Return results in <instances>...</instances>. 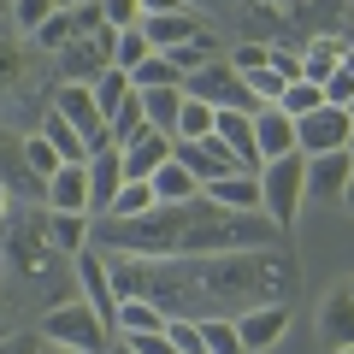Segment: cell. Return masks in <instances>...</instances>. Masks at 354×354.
<instances>
[{"mask_svg":"<svg viewBox=\"0 0 354 354\" xmlns=\"http://www.w3.org/2000/svg\"><path fill=\"white\" fill-rule=\"evenodd\" d=\"M189 290L201 295L207 319H236L242 307L290 301L301 290V272L283 248H254V254H213V260H177Z\"/></svg>","mask_w":354,"mask_h":354,"instance_id":"obj_1","label":"cell"},{"mask_svg":"<svg viewBox=\"0 0 354 354\" xmlns=\"http://www.w3.org/2000/svg\"><path fill=\"white\" fill-rule=\"evenodd\" d=\"M307 207V160L301 153H283V160L260 165V213L278 230H290Z\"/></svg>","mask_w":354,"mask_h":354,"instance_id":"obj_2","label":"cell"},{"mask_svg":"<svg viewBox=\"0 0 354 354\" xmlns=\"http://www.w3.org/2000/svg\"><path fill=\"white\" fill-rule=\"evenodd\" d=\"M41 342H59V348H77V354H106V342H113V325H106L95 307L83 301V295H71V301H59L48 313V325H41Z\"/></svg>","mask_w":354,"mask_h":354,"instance_id":"obj_3","label":"cell"},{"mask_svg":"<svg viewBox=\"0 0 354 354\" xmlns=\"http://www.w3.org/2000/svg\"><path fill=\"white\" fill-rule=\"evenodd\" d=\"M183 95L189 101H207V106H236V113H260L254 106V95H248V83H242V71L218 53V59H207L201 71H189L183 77Z\"/></svg>","mask_w":354,"mask_h":354,"instance_id":"obj_4","label":"cell"},{"mask_svg":"<svg viewBox=\"0 0 354 354\" xmlns=\"http://www.w3.org/2000/svg\"><path fill=\"white\" fill-rule=\"evenodd\" d=\"M53 113L65 118V124L77 130V136H83V148H88V160H95V153H106L113 148V130H106V118H101V106H95V95H88L83 83H59L53 88Z\"/></svg>","mask_w":354,"mask_h":354,"instance_id":"obj_5","label":"cell"},{"mask_svg":"<svg viewBox=\"0 0 354 354\" xmlns=\"http://www.w3.org/2000/svg\"><path fill=\"white\" fill-rule=\"evenodd\" d=\"M113 41H118V30H95V36H77L71 41V48H59V53H53V59H59V65H53V71H59V83H95V77H101V71H113Z\"/></svg>","mask_w":354,"mask_h":354,"instance_id":"obj_6","label":"cell"},{"mask_svg":"<svg viewBox=\"0 0 354 354\" xmlns=\"http://www.w3.org/2000/svg\"><path fill=\"white\" fill-rule=\"evenodd\" d=\"M348 130H354V118L342 113V106H319V113L295 118V153H301V160L342 153V148H348Z\"/></svg>","mask_w":354,"mask_h":354,"instance_id":"obj_7","label":"cell"},{"mask_svg":"<svg viewBox=\"0 0 354 354\" xmlns=\"http://www.w3.org/2000/svg\"><path fill=\"white\" fill-rule=\"evenodd\" d=\"M290 337V301H266V307H242L236 313V342L242 354H266Z\"/></svg>","mask_w":354,"mask_h":354,"instance_id":"obj_8","label":"cell"},{"mask_svg":"<svg viewBox=\"0 0 354 354\" xmlns=\"http://www.w3.org/2000/svg\"><path fill=\"white\" fill-rule=\"evenodd\" d=\"M71 266H77V290H83V301L95 307L106 325H113V313H118V290H113V272H106V254L88 242V248L77 254Z\"/></svg>","mask_w":354,"mask_h":354,"instance_id":"obj_9","label":"cell"},{"mask_svg":"<svg viewBox=\"0 0 354 354\" xmlns=\"http://www.w3.org/2000/svg\"><path fill=\"white\" fill-rule=\"evenodd\" d=\"M213 136L230 148V160H236V171H254L260 177V142H254V113H236V106H218L213 113Z\"/></svg>","mask_w":354,"mask_h":354,"instance_id":"obj_10","label":"cell"},{"mask_svg":"<svg viewBox=\"0 0 354 354\" xmlns=\"http://www.w3.org/2000/svg\"><path fill=\"white\" fill-rule=\"evenodd\" d=\"M171 153H177V136H165V130H142L136 142L118 148V160H124V183H148Z\"/></svg>","mask_w":354,"mask_h":354,"instance_id":"obj_11","label":"cell"},{"mask_svg":"<svg viewBox=\"0 0 354 354\" xmlns=\"http://www.w3.org/2000/svg\"><path fill=\"white\" fill-rule=\"evenodd\" d=\"M118 189H124V160H118V148H106V153L88 160V218H95V225L113 213Z\"/></svg>","mask_w":354,"mask_h":354,"instance_id":"obj_12","label":"cell"},{"mask_svg":"<svg viewBox=\"0 0 354 354\" xmlns=\"http://www.w3.org/2000/svg\"><path fill=\"white\" fill-rule=\"evenodd\" d=\"M177 165H189V177L195 183H213V177H230L236 171V160H230V148L218 136H207V142H177Z\"/></svg>","mask_w":354,"mask_h":354,"instance_id":"obj_13","label":"cell"},{"mask_svg":"<svg viewBox=\"0 0 354 354\" xmlns=\"http://www.w3.org/2000/svg\"><path fill=\"white\" fill-rule=\"evenodd\" d=\"M41 207L48 213H88V160L83 165H59L41 189Z\"/></svg>","mask_w":354,"mask_h":354,"instance_id":"obj_14","label":"cell"},{"mask_svg":"<svg viewBox=\"0 0 354 354\" xmlns=\"http://www.w3.org/2000/svg\"><path fill=\"white\" fill-rule=\"evenodd\" d=\"M348 171H354V160H348V148L342 153H319V160H307V201H342V189H348Z\"/></svg>","mask_w":354,"mask_h":354,"instance_id":"obj_15","label":"cell"},{"mask_svg":"<svg viewBox=\"0 0 354 354\" xmlns=\"http://www.w3.org/2000/svg\"><path fill=\"white\" fill-rule=\"evenodd\" d=\"M207 201L225 207V213H260V177L254 171H230V177H213L207 183Z\"/></svg>","mask_w":354,"mask_h":354,"instance_id":"obj_16","label":"cell"},{"mask_svg":"<svg viewBox=\"0 0 354 354\" xmlns=\"http://www.w3.org/2000/svg\"><path fill=\"white\" fill-rule=\"evenodd\" d=\"M207 30V18L201 12H171V18H142V36H148V48L153 53H171V48H183V41H195Z\"/></svg>","mask_w":354,"mask_h":354,"instance_id":"obj_17","label":"cell"},{"mask_svg":"<svg viewBox=\"0 0 354 354\" xmlns=\"http://www.w3.org/2000/svg\"><path fill=\"white\" fill-rule=\"evenodd\" d=\"M313 325H319V342H325V348H354V301H348V290L325 295Z\"/></svg>","mask_w":354,"mask_h":354,"instance_id":"obj_18","label":"cell"},{"mask_svg":"<svg viewBox=\"0 0 354 354\" xmlns=\"http://www.w3.org/2000/svg\"><path fill=\"white\" fill-rule=\"evenodd\" d=\"M254 142H260V160L295 153V118H283L278 106H260V113H254Z\"/></svg>","mask_w":354,"mask_h":354,"instance_id":"obj_19","label":"cell"},{"mask_svg":"<svg viewBox=\"0 0 354 354\" xmlns=\"http://www.w3.org/2000/svg\"><path fill=\"white\" fill-rule=\"evenodd\" d=\"M48 242H53V254L77 260V254L95 242V218L88 213H48Z\"/></svg>","mask_w":354,"mask_h":354,"instance_id":"obj_20","label":"cell"},{"mask_svg":"<svg viewBox=\"0 0 354 354\" xmlns=\"http://www.w3.org/2000/svg\"><path fill=\"white\" fill-rule=\"evenodd\" d=\"M148 189H153V201H160V207H183V201H195V195H201V183H195L189 165H177V153H171V160L148 177Z\"/></svg>","mask_w":354,"mask_h":354,"instance_id":"obj_21","label":"cell"},{"mask_svg":"<svg viewBox=\"0 0 354 354\" xmlns=\"http://www.w3.org/2000/svg\"><path fill=\"white\" fill-rule=\"evenodd\" d=\"M148 330H165V313L153 301H142V295H124L113 313V337H148Z\"/></svg>","mask_w":354,"mask_h":354,"instance_id":"obj_22","label":"cell"},{"mask_svg":"<svg viewBox=\"0 0 354 354\" xmlns=\"http://www.w3.org/2000/svg\"><path fill=\"white\" fill-rule=\"evenodd\" d=\"M41 142H48V148L59 153V165H83V160H88V148H83V136H77V130L65 124V118L53 113V106H48V113H41Z\"/></svg>","mask_w":354,"mask_h":354,"instance_id":"obj_23","label":"cell"},{"mask_svg":"<svg viewBox=\"0 0 354 354\" xmlns=\"http://www.w3.org/2000/svg\"><path fill=\"white\" fill-rule=\"evenodd\" d=\"M136 95H142V118H148V130H165V136H171L177 113H183V88H136Z\"/></svg>","mask_w":354,"mask_h":354,"instance_id":"obj_24","label":"cell"},{"mask_svg":"<svg viewBox=\"0 0 354 354\" xmlns=\"http://www.w3.org/2000/svg\"><path fill=\"white\" fill-rule=\"evenodd\" d=\"M342 53H348V41H342V36H319L313 48L301 53V77H307V83H319V88H325V77L337 71V59H342Z\"/></svg>","mask_w":354,"mask_h":354,"instance_id":"obj_25","label":"cell"},{"mask_svg":"<svg viewBox=\"0 0 354 354\" xmlns=\"http://www.w3.org/2000/svg\"><path fill=\"white\" fill-rule=\"evenodd\" d=\"M88 95H95V106H101V118H113L136 88H130V71H118V65H113V71H101L95 83H88Z\"/></svg>","mask_w":354,"mask_h":354,"instance_id":"obj_26","label":"cell"},{"mask_svg":"<svg viewBox=\"0 0 354 354\" xmlns=\"http://www.w3.org/2000/svg\"><path fill=\"white\" fill-rule=\"evenodd\" d=\"M130 88H183V71H177L165 53H148V59L130 71Z\"/></svg>","mask_w":354,"mask_h":354,"instance_id":"obj_27","label":"cell"},{"mask_svg":"<svg viewBox=\"0 0 354 354\" xmlns=\"http://www.w3.org/2000/svg\"><path fill=\"white\" fill-rule=\"evenodd\" d=\"M30 36H36V48H48V53L71 48V41H77V12H71V6H59V12H48V24H36Z\"/></svg>","mask_w":354,"mask_h":354,"instance_id":"obj_28","label":"cell"},{"mask_svg":"<svg viewBox=\"0 0 354 354\" xmlns=\"http://www.w3.org/2000/svg\"><path fill=\"white\" fill-rule=\"evenodd\" d=\"M213 113H218V106L189 101V95H183V113H177V130H171V136H177V142H207V136H213Z\"/></svg>","mask_w":354,"mask_h":354,"instance_id":"obj_29","label":"cell"},{"mask_svg":"<svg viewBox=\"0 0 354 354\" xmlns=\"http://www.w3.org/2000/svg\"><path fill=\"white\" fill-rule=\"evenodd\" d=\"M218 53H225V48H218V36H213V30H201V36H195V41H183V48H171V53H165V59H171L177 71L189 77V71H201L207 59H218Z\"/></svg>","mask_w":354,"mask_h":354,"instance_id":"obj_30","label":"cell"},{"mask_svg":"<svg viewBox=\"0 0 354 354\" xmlns=\"http://www.w3.org/2000/svg\"><path fill=\"white\" fill-rule=\"evenodd\" d=\"M319 106H325V88H319V83H307V77H295V83L283 88L278 113H283V118H307V113H319Z\"/></svg>","mask_w":354,"mask_h":354,"instance_id":"obj_31","label":"cell"},{"mask_svg":"<svg viewBox=\"0 0 354 354\" xmlns=\"http://www.w3.org/2000/svg\"><path fill=\"white\" fill-rule=\"evenodd\" d=\"M242 83H248L254 106H278V101H283V88H290V77L272 71V65H260V71H242Z\"/></svg>","mask_w":354,"mask_h":354,"instance_id":"obj_32","label":"cell"},{"mask_svg":"<svg viewBox=\"0 0 354 354\" xmlns=\"http://www.w3.org/2000/svg\"><path fill=\"white\" fill-rule=\"evenodd\" d=\"M106 130H113V148H124V142H136L142 130H148V118H142V95H130V101L118 106L113 118H106Z\"/></svg>","mask_w":354,"mask_h":354,"instance_id":"obj_33","label":"cell"},{"mask_svg":"<svg viewBox=\"0 0 354 354\" xmlns=\"http://www.w3.org/2000/svg\"><path fill=\"white\" fill-rule=\"evenodd\" d=\"M18 153H24V171L36 177L41 189H48V177L59 171V153H53L48 142H41V130H36V136H24V148H18Z\"/></svg>","mask_w":354,"mask_h":354,"instance_id":"obj_34","label":"cell"},{"mask_svg":"<svg viewBox=\"0 0 354 354\" xmlns=\"http://www.w3.org/2000/svg\"><path fill=\"white\" fill-rule=\"evenodd\" d=\"M30 71V48L18 36H0V88H18Z\"/></svg>","mask_w":354,"mask_h":354,"instance_id":"obj_35","label":"cell"},{"mask_svg":"<svg viewBox=\"0 0 354 354\" xmlns=\"http://www.w3.org/2000/svg\"><path fill=\"white\" fill-rule=\"evenodd\" d=\"M153 207H160V201H153V189H148V183H124L106 218H142V213H153ZM106 218H101V225H106Z\"/></svg>","mask_w":354,"mask_h":354,"instance_id":"obj_36","label":"cell"},{"mask_svg":"<svg viewBox=\"0 0 354 354\" xmlns=\"http://www.w3.org/2000/svg\"><path fill=\"white\" fill-rule=\"evenodd\" d=\"M195 325H201L207 354H242V342H236V319H195Z\"/></svg>","mask_w":354,"mask_h":354,"instance_id":"obj_37","label":"cell"},{"mask_svg":"<svg viewBox=\"0 0 354 354\" xmlns=\"http://www.w3.org/2000/svg\"><path fill=\"white\" fill-rule=\"evenodd\" d=\"M148 53L153 48H148V36H142V24L136 30H118V41H113V65H118V71H136Z\"/></svg>","mask_w":354,"mask_h":354,"instance_id":"obj_38","label":"cell"},{"mask_svg":"<svg viewBox=\"0 0 354 354\" xmlns=\"http://www.w3.org/2000/svg\"><path fill=\"white\" fill-rule=\"evenodd\" d=\"M165 337H171V348H177V354H207L201 325H195V319H165Z\"/></svg>","mask_w":354,"mask_h":354,"instance_id":"obj_39","label":"cell"},{"mask_svg":"<svg viewBox=\"0 0 354 354\" xmlns=\"http://www.w3.org/2000/svg\"><path fill=\"white\" fill-rule=\"evenodd\" d=\"M101 18H106V30H136L142 24V6H136V0H101Z\"/></svg>","mask_w":354,"mask_h":354,"instance_id":"obj_40","label":"cell"},{"mask_svg":"<svg viewBox=\"0 0 354 354\" xmlns=\"http://www.w3.org/2000/svg\"><path fill=\"white\" fill-rule=\"evenodd\" d=\"M348 101H354V77L342 71V59H337V71L325 77V106H342V113H348Z\"/></svg>","mask_w":354,"mask_h":354,"instance_id":"obj_41","label":"cell"},{"mask_svg":"<svg viewBox=\"0 0 354 354\" xmlns=\"http://www.w3.org/2000/svg\"><path fill=\"white\" fill-rule=\"evenodd\" d=\"M48 12H59V0H12V18H18L24 30L48 24Z\"/></svg>","mask_w":354,"mask_h":354,"instance_id":"obj_42","label":"cell"},{"mask_svg":"<svg viewBox=\"0 0 354 354\" xmlns=\"http://www.w3.org/2000/svg\"><path fill=\"white\" fill-rule=\"evenodd\" d=\"M266 65H272V71H283L290 83L301 77V53H295V48H283V41H266Z\"/></svg>","mask_w":354,"mask_h":354,"instance_id":"obj_43","label":"cell"},{"mask_svg":"<svg viewBox=\"0 0 354 354\" xmlns=\"http://www.w3.org/2000/svg\"><path fill=\"white\" fill-rule=\"evenodd\" d=\"M0 354H41V330H0Z\"/></svg>","mask_w":354,"mask_h":354,"instance_id":"obj_44","label":"cell"},{"mask_svg":"<svg viewBox=\"0 0 354 354\" xmlns=\"http://www.w3.org/2000/svg\"><path fill=\"white\" fill-rule=\"evenodd\" d=\"M225 59L236 65V71H260V65H266V41H242V48L225 53Z\"/></svg>","mask_w":354,"mask_h":354,"instance_id":"obj_45","label":"cell"},{"mask_svg":"<svg viewBox=\"0 0 354 354\" xmlns=\"http://www.w3.org/2000/svg\"><path fill=\"white\" fill-rule=\"evenodd\" d=\"M124 342H130V354H177L165 330H148V337H124Z\"/></svg>","mask_w":354,"mask_h":354,"instance_id":"obj_46","label":"cell"},{"mask_svg":"<svg viewBox=\"0 0 354 354\" xmlns=\"http://www.w3.org/2000/svg\"><path fill=\"white\" fill-rule=\"evenodd\" d=\"M142 18H171V12H189V0H136Z\"/></svg>","mask_w":354,"mask_h":354,"instance_id":"obj_47","label":"cell"},{"mask_svg":"<svg viewBox=\"0 0 354 354\" xmlns=\"http://www.w3.org/2000/svg\"><path fill=\"white\" fill-rule=\"evenodd\" d=\"M6 218H12V189L0 183V230H6Z\"/></svg>","mask_w":354,"mask_h":354,"instance_id":"obj_48","label":"cell"},{"mask_svg":"<svg viewBox=\"0 0 354 354\" xmlns=\"http://www.w3.org/2000/svg\"><path fill=\"white\" fill-rule=\"evenodd\" d=\"M106 354H130V342H124V337H113V342H106Z\"/></svg>","mask_w":354,"mask_h":354,"instance_id":"obj_49","label":"cell"},{"mask_svg":"<svg viewBox=\"0 0 354 354\" xmlns=\"http://www.w3.org/2000/svg\"><path fill=\"white\" fill-rule=\"evenodd\" d=\"M342 207H348V213H354V171H348V189H342Z\"/></svg>","mask_w":354,"mask_h":354,"instance_id":"obj_50","label":"cell"},{"mask_svg":"<svg viewBox=\"0 0 354 354\" xmlns=\"http://www.w3.org/2000/svg\"><path fill=\"white\" fill-rule=\"evenodd\" d=\"M41 354H77V348H59V342H41Z\"/></svg>","mask_w":354,"mask_h":354,"instance_id":"obj_51","label":"cell"},{"mask_svg":"<svg viewBox=\"0 0 354 354\" xmlns=\"http://www.w3.org/2000/svg\"><path fill=\"white\" fill-rule=\"evenodd\" d=\"M348 160H354V130H348Z\"/></svg>","mask_w":354,"mask_h":354,"instance_id":"obj_52","label":"cell"},{"mask_svg":"<svg viewBox=\"0 0 354 354\" xmlns=\"http://www.w3.org/2000/svg\"><path fill=\"white\" fill-rule=\"evenodd\" d=\"M342 41H348V53H354V30H348V36H342Z\"/></svg>","mask_w":354,"mask_h":354,"instance_id":"obj_53","label":"cell"},{"mask_svg":"<svg viewBox=\"0 0 354 354\" xmlns=\"http://www.w3.org/2000/svg\"><path fill=\"white\" fill-rule=\"evenodd\" d=\"M330 354H354V348H330Z\"/></svg>","mask_w":354,"mask_h":354,"instance_id":"obj_54","label":"cell"},{"mask_svg":"<svg viewBox=\"0 0 354 354\" xmlns=\"http://www.w3.org/2000/svg\"><path fill=\"white\" fill-rule=\"evenodd\" d=\"M6 6H12V0H0V12H6Z\"/></svg>","mask_w":354,"mask_h":354,"instance_id":"obj_55","label":"cell"},{"mask_svg":"<svg viewBox=\"0 0 354 354\" xmlns=\"http://www.w3.org/2000/svg\"><path fill=\"white\" fill-rule=\"evenodd\" d=\"M0 313H6V295H0Z\"/></svg>","mask_w":354,"mask_h":354,"instance_id":"obj_56","label":"cell"},{"mask_svg":"<svg viewBox=\"0 0 354 354\" xmlns=\"http://www.w3.org/2000/svg\"><path fill=\"white\" fill-rule=\"evenodd\" d=\"M0 278H6V260H0Z\"/></svg>","mask_w":354,"mask_h":354,"instance_id":"obj_57","label":"cell"},{"mask_svg":"<svg viewBox=\"0 0 354 354\" xmlns=\"http://www.w3.org/2000/svg\"><path fill=\"white\" fill-rule=\"evenodd\" d=\"M348 301H354V283H348Z\"/></svg>","mask_w":354,"mask_h":354,"instance_id":"obj_58","label":"cell"},{"mask_svg":"<svg viewBox=\"0 0 354 354\" xmlns=\"http://www.w3.org/2000/svg\"><path fill=\"white\" fill-rule=\"evenodd\" d=\"M348 118H354V101H348Z\"/></svg>","mask_w":354,"mask_h":354,"instance_id":"obj_59","label":"cell"},{"mask_svg":"<svg viewBox=\"0 0 354 354\" xmlns=\"http://www.w3.org/2000/svg\"><path fill=\"white\" fill-rule=\"evenodd\" d=\"M59 6H65V0H59Z\"/></svg>","mask_w":354,"mask_h":354,"instance_id":"obj_60","label":"cell"}]
</instances>
